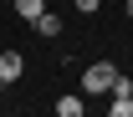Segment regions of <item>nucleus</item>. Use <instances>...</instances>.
Here are the masks:
<instances>
[{
    "label": "nucleus",
    "mask_w": 133,
    "mask_h": 117,
    "mask_svg": "<svg viewBox=\"0 0 133 117\" xmlns=\"http://www.w3.org/2000/svg\"><path fill=\"white\" fill-rule=\"evenodd\" d=\"M113 76H118V66L97 61V66H87V71H82V92H113Z\"/></svg>",
    "instance_id": "obj_1"
},
{
    "label": "nucleus",
    "mask_w": 133,
    "mask_h": 117,
    "mask_svg": "<svg viewBox=\"0 0 133 117\" xmlns=\"http://www.w3.org/2000/svg\"><path fill=\"white\" fill-rule=\"evenodd\" d=\"M21 71H26V56L21 51H0V87L21 82Z\"/></svg>",
    "instance_id": "obj_2"
},
{
    "label": "nucleus",
    "mask_w": 133,
    "mask_h": 117,
    "mask_svg": "<svg viewBox=\"0 0 133 117\" xmlns=\"http://www.w3.org/2000/svg\"><path fill=\"white\" fill-rule=\"evenodd\" d=\"M36 31L56 41V36H62V15H51V10H41V15H36Z\"/></svg>",
    "instance_id": "obj_3"
},
{
    "label": "nucleus",
    "mask_w": 133,
    "mask_h": 117,
    "mask_svg": "<svg viewBox=\"0 0 133 117\" xmlns=\"http://www.w3.org/2000/svg\"><path fill=\"white\" fill-rule=\"evenodd\" d=\"M41 10H46V0H16V15L31 20V26H36V15H41Z\"/></svg>",
    "instance_id": "obj_4"
},
{
    "label": "nucleus",
    "mask_w": 133,
    "mask_h": 117,
    "mask_svg": "<svg viewBox=\"0 0 133 117\" xmlns=\"http://www.w3.org/2000/svg\"><path fill=\"white\" fill-rule=\"evenodd\" d=\"M87 107H82V97H62L56 102V117H82Z\"/></svg>",
    "instance_id": "obj_5"
},
{
    "label": "nucleus",
    "mask_w": 133,
    "mask_h": 117,
    "mask_svg": "<svg viewBox=\"0 0 133 117\" xmlns=\"http://www.w3.org/2000/svg\"><path fill=\"white\" fill-rule=\"evenodd\" d=\"M108 117H133V97H113V107H108Z\"/></svg>",
    "instance_id": "obj_6"
},
{
    "label": "nucleus",
    "mask_w": 133,
    "mask_h": 117,
    "mask_svg": "<svg viewBox=\"0 0 133 117\" xmlns=\"http://www.w3.org/2000/svg\"><path fill=\"white\" fill-rule=\"evenodd\" d=\"M113 97H133V82H128V76H123V71H118V76H113Z\"/></svg>",
    "instance_id": "obj_7"
},
{
    "label": "nucleus",
    "mask_w": 133,
    "mask_h": 117,
    "mask_svg": "<svg viewBox=\"0 0 133 117\" xmlns=\"http://www.w3.org/2000/svg\"><path fill=\"white\" fill-rule=\"evenodd\" d=\"M77 10H87V15H92V10H97V0H77Z\"/></svg>",
    "instance_id": "obj_8"
},
{
    "label": "nucleus",
    "mask_w": 133,
    "mask_h": 117,
    "mask_svg": "<svg viewBox=\"0 0 133 117\" xmlns=\"http://www.w3.org/2000/svg\"><path fill=\"white\" fill-rule=\"evenodd\" d=\"M128 15H133V0H128Z\"/></svg>",
    "instance_id": "obj_9"
},
{
    "label": "nucleus",
    "mask_w": 133,
    "mask_h": 117,
    "mask_svg": "<svg viewBox=\"0 0 133 117\" xmlns=\"http://www.w3.org/2000/svg\"><path fill=\"white\" fill-rule=\"evenodd\" d=\"M82 117H87V112H82Z\"/></svg>",
    "instance_id": "obj_10"
}]
</instances>
